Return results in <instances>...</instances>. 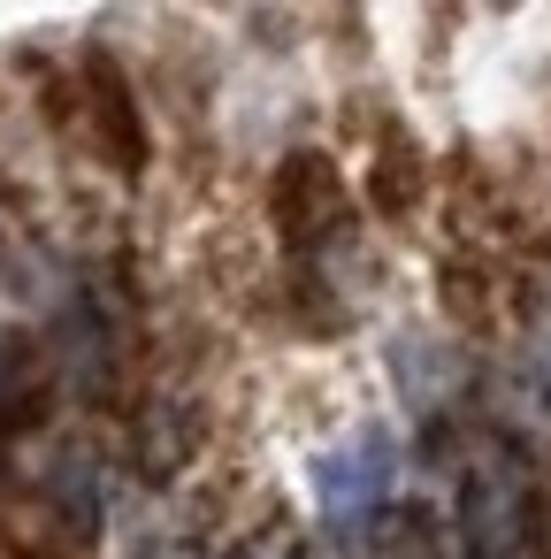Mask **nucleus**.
Wrapping results in <instances>:
<instances>
[{
    "mask_svg": "<svg viewBox=\"0 0 551 559\" xmlns=\"http://www.w3.org/2000/svg\"><path fill=\"white\" fill-rule=\"evenodd\" d=\"M459 536L475 559H543L536 475L513 444H475L459 460Z\"/></svg>",
    "mask_w": 551,
    "mask_h": 559,
    "instance_id": "obj_1",
    "label": "nucleus"
},
{
    "mask_svg": "<svg viewBox=\"0 0 551 559\" xmlns=\"http://www.w3.org/2000/svg\"><path fill=\"white\" fill-rule=\"evenodd\" d=\"M383 490H391V444H383V437H360L352 452H337V460L322 467V513H330L337 528L375 521V513H383Z\"/></svg>",
    "mask_w": 551,
    "mask_h": 559,
    "instance_id": "obj_2",
    "label": "nucleus"
}]
</instances>
